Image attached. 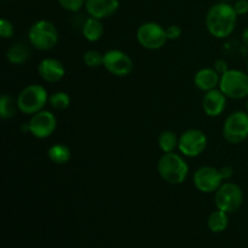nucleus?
Wrapping results in <instances>:
<instances>
[{"mask_svg": "<svg viewBox=\"0 0 248 248\" xmlns=\"http://www.w3.org/2000/svg\"><path fill=\"white\" fill-rule=\"evenodd\" d=\"M207 147V137L198 128H189L179 136L178 150L184 157H198Z\"/></svg>", "mask_w": 248, "mask_h": 248, "instance_id": "1a4fd4ad", "label": "nucleus"}, {"mask_svg": "<svg viewBox=\"0 0 248 248\" xmlns=\"http://www.w3.org/2000/svg\"><path fill=\"white\" fill-rule=\"evenodd\" d=\"M228 97L219 89L205 92L202 98L203 113L210 118H218L222 115L227 107Z\"/></svg>", "mask_w": 248, "mask_h": 248, "instance_id": "ddd939ff", "label": "nucleus"}, {"mask_svg": "<svg viewBox=\"0 0 248 248\" xmlns=\"http://www.w3.org/2000/svg\"><path fill=\"white\" fill-rule=\"evenodd\" d=\"M48 104H50L55 110H67L70 107V97L69 94L64 91L53 92V93H51L50 97H48Z\"/></svg>", "mask_w": 248, "mask_h": 248, "instance_id": "5701e85b", "label": "nucleus"}, {"mask_svg": "<svg viewBox=\"0 0 248 248\" xmlns=\"http://www.w3.org/2000/svg\"><path fill=\"white\" fill-rule=\"evenodd\" d=\"M246 111L248 113V99H247V103H246Z\"/></svg>", "mask_w": 248, "mask_h": 248, "instance_id": "2f4dec72", "label": "nucleus"}, {"mask_svg": "<svg viewBox=\"0 0 248 248\" xmlns=\"http://www.w3.org/2000/svg\"><path fill=\"white\" fill-rule=\"evenodd\" d=\"M229 225V217L224 211H213L207 218V227L212 232H223Z\"/></svg>", "mask_w": 248, "mask_h": 248, "instance_id": "6ab92c4d", "label": "nucleus"}, {"mask_svg": "<svg viewBox=\"0 0 248 248\" xmlns=\"http://www.w3.org/2000/svg\"><path fill=\"white\" fill-rule=\"evenodd\" d=\"M48 93L46 89L41 85L31 84L24 87L17 97L18 110L26 115H34L39 111L44 110L48 103Z\"/></svg>", "mask_w": 248, "mask_h": 248, "instance_id": "20e7f679", "label": "nucleus"}, {"mask_svg": "<svg viewBox=\"0 0 248 248\" xmlns=\"http://www.w3.org/2000/svg\"><path fill=\"white\" fill-rule=\"evenodd\" d=\"M17 110H18L17 101H15L10 94H1V97H0V116L4 120L12 119L16 115Z\"/></svg>", "mask_w": 248, "mask_h": 248, "instance_id": "4be33fe9", "label": "nucleus"}, {"mask_svg": "<svg viewBox=\"0 0 248 248\" xmlns=\"http://www.w3.org/2000/svg\"><path fill=\"white\" fill-rule=\"evenodd\" d=\"M182 33H183V31L177 24H171L166 28V35L169 40H178L182 36Z\"/></svg>", "mask_w": 248, "mask_h": 248, "instance_id": "bb28decb", "label": "nucleus"}, {"mask_svg": "<svg viewBox=\"0 0 248 248\" xmlns=\"http://www.w3.org/2000/svg\"><path fill=\"white\" fill-rule=\"evenodd\" d=\"M15 34V28L14 24L11 23V21L6 18H2L0 21V35L2 39H10L12 38Z\"/></svg>", "mask_w": 248, "mask_h": 248, "instance_id": "a878e982", "label": "nucleus"}, {"mask_svg": "<svg viewBox=\"0 0 248 248\" xmlns=\"http://www.w3.org/2000/svg\"><path fill=\"white\" fill-rule=\"evenodd\" d=\"M215 201L218 210L230 215L239 211L244 203V191L236 183L224 182L215 193Z\"/></svg>", "mask_w": 248, "mask_h": 248, "instance_id": "423d86ee", "label": "nucleus"}, {"mask_svg": "<svg viewBox=\"0 0 248 248\" xmlns=\"http://www.w3.org/2000/svg\"><path fill=\"white\" fill-rule=\"evenodd\" d=\"M219 172L220 174H222L223 181H229V179H232V176H234V169H232V166H229V165H225V166L220 167Z\"/></svg>", "mask_w": 248, "mask_h": 248, "instance_id": "c756f323", "label": "nucleus"}, {"mask_svg": "<svg viewBox=\"0 0 248 248\" xmlns=\"http://www.w3.org/2000/svg\"><path fill=\"white\" fill-rule=\"evenodd\" d=\"M47 156L53 164L65 165L67 162H69L70 157H72V152L64 144H53L48 148Z\"/></svg>", "mask_w": 248, "mask_h": 248, "instance_id": "aec40b11", "label": "nucleus"}, {"mask_svg": "<svg viewBox=\"0 0 248 248\" xmlns=\"http://www.w3.org/2000/svg\"><path fill=\"white\" fill-rule=\"evenodd\" d=\"M82 35L90 43H96V41L101 40V38L104 34V26L102 19L94 18V17L90 16L89 18L85 19L84 24H82Z\"/></svg>", "mask_w": 248, "mask_h": 248, "instance_id": "f3484780", "label": "nucleus"}, {"mask_svg": "<svg viewBox=\"0 0 248 248\" xmlns=\"http://www.w3.org/2000/svg\"><path fill=\"white\" fill-rule=\"evenodd\" d=\"M223 137L230 144H240L248 138V113L237 110L230 114L223 125Z\"/></svg>", "mask_w": 248, "mask_h": 248, "instance_id": "6e6552de", "label": "nucleus"}, {"mask_svg": "<svg viewBox=\"0 0 248 248\" xmlns=\"http://www.w3.org/2000/svg\"><path fill=\"white\" fill-rule=\"evenodd\" d=\"M193 182L195 188L203 194H212L224 183L219 169L213 166H202L194 172Z\"/></svg>", "mask_w": 248, "mask_h": 248, "instance_id": "9b49d317", "label": "nucleus"}, {"mask_svg": "<svg viewBox=\"0 0 248 248\" xmlns=\"http://www.w3.org/2000/svg\"><path fill=\"white\" fill-rule=\"evenodd\" d=\"M208 33L217 39H225L232 34L237 23V14L229 2L218 1L208 9L205 18Z\"/></svg>", "mask_w": 248, "mask_h": 248, "instance_id": "f257e3e1", "label": "nucleus"}, {"mask_svg": "<svg viewBox=\"0 0 248 248\" xmlns=\"http://www.w3.org/2000/svg\"><path fill=\"white\" fill-rule=\"evenodd\" d=\"M242 43H244V45L246 46V48L248 50V27L245 29L244 33H242Z\"/></svg>", "mask_w": 248, "mask_h": 248, "instance_id": "7c9ffc66", "label": "nucleus"}, {"mask_svg": "<svg viewBox=\"0 0 248 248\" xmlns=\"http://www.w3.org/2000/svg\"><path fill=\"white\" fill-rule=\"evenodd\" d=\"M232 6L236 11L237 16H244L248 14V0H236Z\"/></svg>", "mask_w": 248, "mask_h": 248, "instance_id": "cd10ccee", "label": "nucleus"}, {"mask_svg": "<svg viewBox=\"0 0 248 248\" xmlns=\"http://www.w3.org/2000/svg\"><path fill=\"white\" fill-rule=\"evenodd\" d=\"M103 67L108 73L118 78L127 77L133 70V61L121 50H109L104 53Z\"/></svg>", "mask_w": 248, "mask_h": 248, "instance_id": "9d476101", "label": "nucleus"}, {"mask_svg": "<svg viewBox=\"0 0 248 248\" xmlns=\"http://www.w3.org/2000/svg\"><path fill=\"white\" fill-rule=\"evenodd\" d=\"M247 73H248V61H247Z\"/></svg>", "mask_w": 248, "mask_h": 248, "instance_id": "72a5a7b5", "label": "nucleus"}, {"mask_svg": "<svg viewBox=\"0 0 248 248\" xmlns=\"http://www.w3.org/2000/svg\"><path fill=\"white\" fill-rule=\"evenodd\" d=\"M120 6L119 0H86L85 10L87 15L94 18L104 19L115 14Z\"/></svg>", "mask_w": 248, "mask_h": 248, "instance_id": "2eb2a0df", "label": "nucleus"}, {"mask_svg": "<svg viewBox=\"0 0 248 248\" xmlns=\"http://www.w3.org/2000/svg\"><path fill=\"white\" fill-rule=\"evenodd\" d=\"M217 1H225V2H228V1H229V0H217Z\"/></svg>", "mask_w": 248, "mask_h": 248, "instance_id": "473e14b6", "label": "nucleus"}, {"mask_svg": "<svg viewBox=\"0 0 248 248\" xmlns=\"http://www.w3.org/2000/svg\"><path fill=\"white\" fill-rule=\"evenodd\" d=\"M57 1L62 9L69 12H79L86 4V0H57Z\"/></svg>", "mask_w": 248, "mask_h": 248, "instance_id": "393cba45", "label": "nucleus"}, {"mask_svg": "<svg viewBox=\"0 0 248 248\" xmlns=\"http://www.w3.org/2000/svg\"><path fill=\"white\" fill-rule=\"evenodd\" d=\"M104 53H101L97 50H87L82 56L84 64L89 68L103 67Z\"/></svg>", "mask_w": 248, "mask_h": 248, "instance_id": "b1692460", "label": "nucleus"}, {"mask_svg": "<svg viewBox=\"0 0 248 248\" xmlns=\"http://www.w3.org/2000/svg\"><path fill=\"white\" fill-rule=\"evenodd\" d=\"M6 60L11 64L21 65L26 63L31 57V51L28 46L23 43H15L6 50Z\"/></svg>", "mask_w": 248, "mask_h": 248, "instance_id": "a211bd4d", "label": "nucleus"}, {"mask_svg": "<svg viewBox=\"0 0 248 248\" xmlns=\"http://www.w3.org/2000/svg\"><path fill=\"white\" fill-rule=\"evenodd\" d=\"M159 176L172 186L182 184L189 174V165L181 153H164L157 161Z\"/></svg>", "mask_w": 248, "mask_h": 248, "instance_id": "f03ea898", "label": "nucleus"}, {"mask_svg": "<svg viewBox=\"0 0 248 248\" xmlns=\"http://www.w3.org/2000/svg\"><path fill=\"white\" fill-rule=\"evenodd\" d=\"M213 68H215L216 72H217L219 75H223V74H224V73H227L228 70H229V67H228L227 61L223 60V58H220V60L216 61V63H215V65H213Z\"/></svg>", "mask_w": 248, "mask_h": 248, "instance_id": "c85d7f7f", "label": "nucleus"}, {"mask_svg": "<svg viewBox=\"0 0 248 248\" xmlns=\"http://www.w3.org/2000/svg\"><path fill=\"white\" fill-rule=\"evenodd\" d=\"M220 75L216 72L215 68H201L194 75V85L202 92H208L211 90L218 89Z\"/></svg>", "mask_w": 248, "mask_h": 248, "instance_id": "dca6fc26", "label": "nucleus"}, {"mask_svg": "<svg viewBox=\"0 0 248 248\" xmlns=\"http://www.w3.org/2000/svg\"><path fill=\"white\" fill-rule=\"evenodd\" d=\"M38 73L41 79L50 84L60 82L65 75V68L61 61L56 58H44L38 65Z\"/></svg>", "mask_w": 248, "mask_h": 248, "instance_id": "4468645a", "label": "nucleus"}, {"mask_svg": "<svg viewBox=\"0 0 248 248\" xmlns=\"http://www.w3.org/2000/svg\"><path fill=\"white\" fill-rule=\"evenodd\" d=\"M218 89L232 99L248 98V73L240 69H229L220 75Z\"/></svg>", "mask_w": 248, "mask_h": 248, "instance_id": "39448f33", "label": "nucleus"}, {"mask_svg": "<svg viewBox=\"0 0 248 248\" xmlns=\"http://www.w3.org/2000/svg\"><path fill=\"white\" fill-rule=\"evenodd\" d=\"M138 44L145 50H160L169 41L166 29L156 22H144L136 31Z\"/></svg>", "mask_w": 248, "mask_h": 248, "instance_id": "0eeeda50", "label": "nucleus"}, {"mask_svg": "<svg viewBox=\"0 0 248 248\" xmlns=\"http://www.w3.org/2000/svg\"><path fill=\"white\" fill-rule=\"evenodd\" d=\"M179 137L171 130L162 131L157 138V144L162 153H173L178 149Z\"/></svg>", "mask_w": 248, "mask_h": 248, "instance_id": "412c9836", "label": "nucleus"}, {"mask_svg": "<svg viewBox=\"0 0 248 248\" xmlns=\"http://www.w3.org/2000/svg\"><path fill=\"white\" fill-rule=\"evenodd\" d=\"M29 44L39 51L52 50L60 40L58 31L52 22L39 19L29 28Z\"/></svg>", "mask_w": 248, "mask_h": 248, "instance_id": "7ed1b4c3", "label": "nucleus"}, {"mask_svg": "<svg viewBox=\"0 0 248 248\" xmlns=\"http://www.w3.org/2000/svg\"><path fill=\"white\" fill-rule=\"evenodd\" d=\"M29 133L38 140L51 137L57 128V118L52 111L41 110L31 115L29 120Z\"/></svg>", "mask_w": 248, "mask_h": 248, "instance_id": "f8f14e48", "label": "nucleus"}]
</instances>
